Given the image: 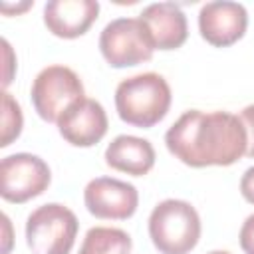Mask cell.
Returning <instances> with one entry per match:
<instances>
[{
    "label": "cell",
    "instance_id": "6da1fadb",
    "mask_svg": "<svg viewBox=\"0 0 254 254\" xmlns=\"http://www.w3.org/2000/svg\"><path fill=\"white\" fill-rule=\"evenodd\" d=\"M169 153L181 163L202 167H228L246 155L248 137L238 115L228 111H185L165 133Z\"/></svg>",
    "mask_w": 254,
    "mask_h": 254
},
{
    "label": "cell",
    "instance_id": "7a4b0ae2",
    "mask_svg": "<svg viewBox=\"0 0 254 254\" xmlns=\"http://www.w3.org/2000/svg\"><path fill=\"white\" fill-rule=\"evenodd\" d=\"M171 87L155 71H145L123 79L115 89V109L121 121L149 129L157 125L171 107Z\"/></svg>",
    "mask_w": 254,
    "mask_h": 254
},
{
    "label": "cell",
    "instance_id": "3957f363",
    "mask_svg": "<svg viewBox=\"0 0 254 254\" xmlns=\"http://www.w3.org/2000/svg\"><path fill=\"white\" fill-rule=\"evenodd\" d=\"M149 236L161 254H189L200 238V216L187 200H161L149 216Z\"/></svg>",
    "mask_w": 254,
    "mask_h": 254
},
{
    "label": "cell",
    "instance_id": "277c9868",
    "mask_svg": "<svg viewBox=\"0 0 254 254\" xmlns=\"http://www.w3.org/2000/svg\"><path fill=\"white\" fill-rule=\"evenodd\" d=\"M77 216L60 202H48L30 212L26 242L32 254H69L77 236Z\"/></svg>",
    "mask_w": 254,
    "mask_h": 254
},
{
    "label": "cell",
    "instance_id": "5b68a950",
    "mask_svg": "<svg viewBox=\"0 0 254 254\" xmlns=\"http://www.w3.org/2000/svg\"><path fill=\"white\" fill-rule=\"evenodd\" d=\"M99 50L111 67H129L149 62L155 44L139 18H117L101 30Z\"/></svg>",
    "mask_w": 254,
    "mask_h": 254
},
{
    "label": "cell",
    "instance_id": "8992f818",
    "mask_svg": "<svg viewBox=\"0 0 254 254\" xmlns=\"http://www.w3.org/2000/svg\"><path fill=\"white\" fill-rule=\"evenodd\" d=\"M30 95L36 113L48 123H58L67 107L83 99V83L71 67L48 65L36 75Z\"/></svg>",
    "mask_w": 254,
    "mask_h": 254
},
{
    "label": "cell",
    "instance_id": "52a82bcc",
    "mask_svg": "<svg viewBox=\"0 0 254 254\" xmlns=\"http://www.w3.org/2000/svg\"><path fill=\"white\" fill-rule=\"evenodd\" d=\"M0 194L8 202L22 204L40 196L52 181L50 167L44 159L32 153L8 155L0 163Z\"/></svg>",
    "mask_w": 254,
    "mask_h": 254
},
{
    "label": "cell",
    "instance_id": "ba28073f",
    "mask_svg": "<svg viewBox=\"0 0 254 254\" xmlns=\"http://www.w3.org/2000/svg\"><path fill=\"white\" fill-rule=\"evenodd\" d=\"M83 202L89 214L105 220H125L135 214L139 204V192L131 183L97 177L87 183L83 190Z\"/></svg>",
    "mask_w": 254,
    "mask_h": 254
},
{
    "label": "cell",
    "instance_id": "9c48e42d",
    "mask_svg": "<svg viewBox=\"0 0 254 254\" xmlns=\"http://www.w3.org/2000/svg\"><path fill=\"white\" fill-rule=\"evenodd\" d=\"M248 26V12L242 4L230 0L206 2L198 12V32L214 48L236 44Z\"/></svg>",
    "mask_w": 254,
    "mask_h": 254
},
{
    "label": "cell",
    "instance_id": "30bf717a",
    "mask_svg": "<svg viewBox=\"0 0 254 254\" xmlns=\"http://www.w3.org/2000/svg\"><path fill=\"white\" fill-rule=\"evenodd\" d=\"M109 121L103 105L83 97L64 111L58 119L60 135L73 147H93L107 133Z\"/></svg>",
    "mask_w": 254,
    "mask_h": 254
},
{
    "label": "cell",
    "instance_id": "8fae6325",
    "mask_svg": "<svg viewBox=\"0 0 254 254\" xmlns=\"http://www.w3.org/2000/svg\"><path fill=\"white\" fill-rule=\"evenodd\" d=\"M97 14V0H52L44 6V24L54 36L73 40L91 28Z\"/></svg>",
    "mask_w": 254,
    "mask_h": 254
},
{
    "label": "cell",
    "instance_id": "7c38bea8",
    "mask_svg": "<svg viewBox=\"0 0 254 254\" xmlns=\"http://www.w3.org/2000/svg\"><path fill=\"white\" fill-rule=\"evenodd\" d=\"M139 20L147 26L155 50H177L187 42L189 24L185 12L175 2H155L143 8Z\"/></svg>",
    "mask_w": 254,
    "mask_h": 254
},
{
    "label": "cell",
    "instance_id": "4fadbf2b",
    "mask_svg": "<svg viewBox=\"0 0 254 254\" xmlns=\"http://www.w3.org/2000/svg\"><path fill=\"white\" fill-rule=\"evenodd\" d=\"M105 163L107 167L131 177H143L155 165V149L147 139L117 135L105 149Z\"/></svg>",
    "mask_w": 254,
    "mask_h": 254
},
{
    "label": "cell",
    "instance_id": "5bb4252c",
    "mask_svg": "<svg viewBox=\"0 0 254 254\" xmlns=\"http://www.w3.org/2000/svg\"><path fill=\"white\" fill-rule=\"evenodd\" d=\"M79 254H131V238L121 228L93 226L87 230Z\"/></svg>",
    "mask_w": 254,
    "mask_h": 254
},
{
    "label": "cell",
    "instance_id": "9a60e30c",
    "mask_svg": "<svg viewBox=\"0 0 254 254\" xmlns=\"http://www.w3.org/2000/svg\"><path fill=\"white\" fill-rule=\"evenodd\" d=\"M2 139H0V147H8L14 139H18L20 131H22V109L18 105V101L4 91L2 93Z\"/></svg>",
    "mask_w": 254,
    "mask_h": 254
},
{
    "label": "cell",
    "instance_id": "2e32d148",
    "mask_svg": "<svg viewBox=\"0 0 254 254\" xmlns=\"http://www.w3.org/2000/svg\"><path fill=\"white\" fill-rule=\"evenodd\" d=\"M240 121L244 123L246 137H248L246 155H248V157H254V105H248V107L242 109V113H240Z\"/></svg>",
    "mask_w": 254,
    "mask_h": 254
},
{
    "label": "cell",
    "instance_id": "e0dca14e",
    "mask_svg": "<svg viewBox=\"0 0 254 254\" xmlns=\"http://www.w3.org/2000/svg\"><path fill=\"white\" fill-rule=\"evenodd\" d=\"M240 246L246 254H254V214H250L240 228Z\"/></svg>",
    "mask_w": 254,
    "mask_h": 254
},
{
    "label": "cell",
    "instance_id": "ac0fdd59",
    "mask_svg": "<svg viewBox=\"0 0 254 254\" xmlns=\"http://www.w3.org/2000/svg\"><path fill=\"white\" fill-rule=\"evenodd\" d=\"M240 192L250 204H254V167L244 171V175L240 179Z\"/></svg>",
    "mask_w": 254,
    "mask_h": 254
},
{
    "label": "cell",
    "instance_id": "d6986e66",
    "mask_svg": "<svg viewBox=\"0 0 254 254\" xmlns=\"http://www.w3.org/2000/svg\"><path fill=\"white\" fill-rule=\"evenodd\" d=\"M208 254H230V252H226V250H212V252H208Z\"/></svg>",
    "mask_w": 254,
    "mask_h": 254
}]
</instances>
